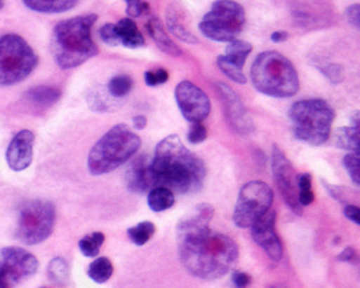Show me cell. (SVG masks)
Masks as SVG:
<instances>
[{"label": "cell", "mask_w": 360, "mask_h": 288, "mask_svg": "<svg viewBox=\"0 0 360 288\" xmlns=\"http://www.w3.org/2000/svg\"><path fill=\"white\" fill-rule=\"evenodd\" d=\"M212 218L213 207L201 203L178 225V247L183 267L190 275L208 281L227 275L239 256L232 238L209 228Z\"/></svg>", "instance_id": "obj_1"}, {"label": "cell", "mask_w": 360, "mask_h": 288, "mask_svg": "<svg viewBox=\"0 0 360 288\" xmlns=\"http://www.w3.org/2000/svg\"><path fill=\"white\" fill-rule=\"evenodd\" d=\"M149 176L152 189L168 188L173 193H193L201 191L205 177V163L193 154L179 136L163 139L150 159Z\"/></svg>", "instance_id": "obj_2"}, {"label": "cell", "mask_w": 360, "mask_h": 288, "mask_svg": "<svg viewBox=\"0 0 360 288\" xmlns=\"http://www.w3.org/2000/svg\"><path fill=\"white\" fill-rule=\"evenodd\" d=\"M97 19L95 13H88L62 20L55 26L51 48L60 68H76L98 55V46L91 35Z\"/></svg>", "instance_id": "obj_3"}, {"label": "cell", "mask_w": 360, "mask_h": 288, "mask_svg": "<svg viewBox=\"0 0 360 288\" xmlns=\"http://www.w3.org/2000/svg\"><path fill=\"white\" fill-rule=\"evenodd\" d=\"M251 83L257 91L275 98H288L298 92L300 80L293 62L280 52L265 50L251 67Z\"/></svg>", "instance_id": "obj_4"}, {"label": "cell", "mask_w": 360, "mask_h": 288, "mask_svg": "<svg viewBox=\"0 0 360 288\" xmlns=\"http://www.w3.org/2000/svg\"><path fill=\"white\" fill-rule=\"evenodd\" d=\"M142 146V139L126 125L117 124L94 144L88 154V170L94 176L113 172L126 165Z\"/></svg>", "instance_id": "obj_5"}, {"label": "cell", "mask_w": 360, "mask_h": 288, "mask_svg": "<svg viewBox=\"0 0 360 288\" xmlns=\"http://www.w3.org/2000/svg\"><path fill=\"white\" fill-rule=\"evenodd\" d=\"M294 136L312 146L324 144L331 133L335 111L324 100H301L290 110Z\"/></svg>", "instance_id": "obj_6"}, {"label": "cell", "mask_w": 360, "mask_h": 288, "mask_svg": "<svg viewBox=\"0 0 360 288\" xmlns=\"http://www.w3.org/2000/svg\"><path fill=\"white\" fill-rule=\"evenodd\" d=\"M39 58L32 46L16 34L0 36V87H9L25 81Z\"/></svg>", "instance_id": "obj_7"}, {"label": "cell", "mask_w": 360, "mask_h": 288, "mask_svg": "<svg viewBox=\"0 0 360 288\" xmlns=\"http://www.w3.org/2000/svg\"><path fill=\"white\" fill-rule=\"evenodd\" d=\"M57 221L55 206L42 199L27 200L20 206L16 240L25 245H38L49 238Z\"/></svg>", "instance_id": "obj_8"}, {"label": "cell", "mask_w": 360, "mask_h": 288, "mask_svg": "<svg viewBox=\"0 0 360 288\" xmlns=\"http://www.w3.org/2000/svg\"><path fill=\"white\" fill-rule=\"evenodd\" d=\"M245 20V11L239 4L234 0H216L199 23V29L211 41L229 43L238 39Z\"/></svg>", "instance_id": "obj_9"}, {"label": "cell", "mask_w": 360, "mask_h": 288, "mask_svg": "<svg viewBox=\"0 0 360 288\" xmlns=\"http://www.w3.org/2000/svg\"><path fill=\"white\" fill-rule=\"evenodd\" d=\"M274 202L272 189L261 180L248 181L241 188L234 209V222L238 228H249L265 215Z\"/></svg>", "instance_id": "obj_10"}, {"label": "cell", "mask_w": 360, "mask_h": 288, "mask_svg": "<svg viewBox=\"0 0 360 288\" xmlns=\"http://www.w3.org/2000/svg\"><path fill=\"white\" fill-rule=\"evenodd\" d=\"M39 263L34 254L20 247L0 249V288H15L29 277L35 275Z\"/></svg>", "instance_id": "obj_11"}, {"label": "cell", "mask_w": 360, "mask_h": 288, "mask_svg": "<svg viewBox=\"0 0 360 288\" xmlns=\"http://www.w3.org/2000/svg\"><path fill=\"white\" fill-rule=\"evenodd\" d=\"M272 174L284 202L294 214L301 215L302 207L298 203L297 173L279 146H272Z\"/></svg>", "instance_id": "obj_12"}, {"label": "cell", "mask_w": 360, "mask_h": 288, "mask_svg": "<svg viewBox=\"0 0 360 288\" xmlns=\"http://www.w3.org/2000/svg\"><path fill=\"white\" fill-rule=\"evenodd\" d=\"M176 102L182 116L192 124L202 123L211 113V100L198 85L182 81L175 90Z\"/></svg>", "instance_id": "obj_13"}, {"label": "cell", "mask_w": 360, "mask_h": 288, "mask_svg": "<svg viewBox=\"0 0 360 288\" xmlns=\"http://www.w3.org/2000/svg\"><path fill=\"white\" fill-rule=\"evenodd\" d=\"M275 212L269 211L257 219L251 226L253 240L267 252L274 263H280L284 255L283 242L275 231Z\"/></svg>", "instance_id": "obj_14"}, {"label": "cell", "mask_w": 360, "mask_h": 288, "mask_svg": "<svg viewBox=\"0 0 360 288\" xmlns=\"http://www.w3.org/2000/svg\"><path fill=\"white\" fill-rule=\"evenodd\" d=\"M215 88L219 94L220 101H222L227 120L235 132L241 135L253 132V120L248 116L238 94L224 83H216Z\"/></svg>", "instance_id": "obj_15"}, {"label": "cell", "mask_w": 360, "mask_h": 288, "mask_svg": "<svg viewBox=\"0 0 360 288\" xmlns=\"http://www.w3.org/2000/svg\"><path fill=\"white\" fill-rule=\"evenodd\" d=\"M35 135L31 130H20L13 136L6 150V163L13 172L29 167L34 160Z\"/></svg>", "instance_id": "obj_16"}, {"label": "cell", "mask_w": 360, "mask_h": 288, "mask_svg": "<svg viewBox=\"0 0 360 288\" xmlns=\"http://www.w3.org/2000/svg\"><path fill=\"white\" fill-rule=\"evenodd\" d=\"M149 165L150 157L146 154L135 157L131 162L126 173V186L128 188V191L135 193H145L147 191H152Z\"/></svg>", "instance_id": "obj_17"}, {"label": "cell", "mask_w": 360, "mask_h": 288, "mask_svg": "<svg viewBox=\"0 0 360 288\" xmlns=\"http://www.w3.org/2000/svg\"><path fill=\"white\" fill-rule=\"evenodd\" d=\"M146 29L160 50L171 57H182V49L166 34L163 25L157 18H150L146 23Z\"/></svg>", "instance_id": "obj_18"}, {"label": "cell", "mask_w": 360, "mask_h": 288, "mask_svg": "<svg viewBox=\"0 0 360 288\" xmlns=\"http://www.w3.org/2000/svg\"><path fill=\"white\" fill-rule=\"evenodd\" d=\"M116 29H117V36H119L120 45L130 48V49H137V48H142L146 45V39H145L143 34L138 31L137 25L134 23L133 19H130V18L121 19L116 25Z\"/></svg>", "instance_id": "obj_19"}, {"label": "cell", "mask_w": 360, "mask_h": 288, "mask_svg": "<svg viewBox=\"0 0 360 288\" xmlns=\"http://www.w3.org/2000/svg\"><path fill=\"white\" fill-rule=\"evenodd\" d=\"M23 4L39 13H64L74 9L78 0H23Z\"/></svg>", "instance_id": "obj_20"}, {"label": "cell", "mask_w": 360, "mask_h": 288, "mask_svg": "<svg viewBox=\"0 0 360 288\" xmlns=\"http://www.w3.org/2000/svg\"><path fill=\"white\" fill-rule=\"evenodd\" d=\"M26 97L36 109H49L55 102H58L61 98V91L55 87L39 85L27 91Z\"/></svg>", "instance_id": "obj_21"}, {"label": "cell", "mask_w": 360, "mask_h": 288, "mask_svg": "<svg viewBox=\"0 0 360 288\" xmlns=\"http://www.w3.org/2000/svg\"><path fill=\"white\" fill-rule=\"evenodd\" d=\"M251 52H253V45L251 43L246 42V41H242V39H235V41L229 42V45L225 49V54L222 57L229 64L242 69L245 62H246L248 55L251 54Z\"/></svg>", "instance_id": "obj_22"}, {"label": "cell", "mask_w": 360, "mask_h": 288, "mask_svg": "<svg viewBox=\"0 0 360 288\" xmlns=\"http://www.w3.org/2000/svg\"><path fill=\"white\" fill-rule=\"evenodd\" d=\"M147 203L153 212L168 211L175 205V193L168 188H153L149 191Z\"/></svg>", "instance_id": "obj_23"}, {"label": "cell", "mask_w": 360, "mask_h": 288, "mask_svg": "<svg viewBox=\"0 0 360 288\" xmlns=\"http://www.w3.org/2000/svg\"><path fill=\"white\" fill-rule=\"evenodd\" d=\"M360 127L359 125H350L339 128L336 133V144L340 149L349 150L353 154L360 156Z\"/></svg>", "instance_id": "obj_24"}, {"label": "cell", "mask_w": 360, "mask_h": 288, "mask_svg": "<svg viewBox=\"0 0 360 288\" xmlns=\"http://www.w3.org/2000/svg\"><path fill=\"white\" fill-rule=\"evenodd\" d=\"M113 273H114L113 263L107 256H98L97 259H94L87 271L88 277L97 284L107 282L109 278H112Z\"/></svg>", "instance_id": "obj_25"}, {"label": "cell", "mask_w": 360, "mask_h": 288, "mask_svg": "<svg viewBox=\"0 0 360 288\" xmlns=\"http://www.w3.org/2000/svg\"><path fill=\"white\" fill-rule=\"evenodd\" d=\"M154 232H156L154 224L150 222V221H145V222L137 224L135 226L128 228L127 235H128L130 241H131L134 245L143 247L145 244H147V242L152 240Z\"/></svg>", "instance_id": "obj_26"}, {"label": "cell", "mask_w": 360, "mask_h": 288, "mask_svg": "<svg viewBox=\"0 0 360 288\" xmlns=\"http://www.w3.org/2000/svg\"><path fill=\"white\" fill-rule=\"evenodd\" d=\"M168 28L176 38L182 39L186 43H199V39L186 28L175 11L168 12Z\"/></svg>", "instance_id": "obj_27"}, {"label": "cell", "mask_w": 360, "mask_h": 288, "mask_svg": "<svg viewBox=\"0 0 360 288\" xmlns=\"http://www.w3.org/2000/svg\"><path fill=\"white\" fill-rule=\"evenodd\" d=\"M48 278L53 282V284H58V285H65L69 280V267L68 263L61 258L57 256L53 258L49 266H48Z\"/></svg>", "instance_id": "obj_28"}, {"label": "cell", "mask_w": 360, "mask_h": 288, "mask_svg": "<svg viewBox=\"0 0 360 288\" xmlns=\"http://www.w3.org/2000/svg\"><path fill=\"white\" fill-rule=\"evenodd\" d=\"M104 241H105V237L102 232H93L90 235H86V237L78 242V247L82 255L94 258V256H98L100 248L104 244Z\"/></svg>", "instance_id": "obj_29"}, {"label": "cell", "mask_w": 360, "mask_h": 288, "mask_svg": "<svg viewBox=\"0 0 360 288\" xmlns=\"http://www.w3.org/2000/svg\"><path fill=\"white\" fill-rule=\"evenodd\" d=\"M133 88V80L128 75H117L108 83V92L116 98L126 97Z\"/></svg>", "instance_id": "obj_30"}, {"label": "cell", "mask_w": 360, "mask_h": 288, "mask_svg": "<svg viewBox=\"0 0 360 288\" xmlns=\"http://www.w3.org/2000/svg\"><path fill=\"white\" fill-rule=\"evenodd\" d=\"M216 65H218V68L222 71L229 80H232L234 83H236V84H246V76L244 75V72H242V69H239V68H236L235 65H232V64H229L222 55H219L218 58H216Z\"/></svg>", "instance_id": "obj_31"}, {"label": "cell", "mask_w": 360, "mask_h": 288, "mask_svg": "<svg viewBox=\"0 0 360 288\" xmlns=\"http://www.w3.org/2000/svg\"><path fill=\"white\" fill-rule=\"evenodd\" d=\"M343 166L347 170L350 179L353 180V183L356 186L360 185V156L359 154H353V153H347L343 157Z\"/></svg>", "instance_id": "obj_32"}, {"label": "cell", "mask_w": 360, "mask_h": 288, "mask_svg": "<svg viewBox=\"0 0 360 288\" xmlns=\"http://www.w3.org/2000/svg\"><path fill=\"white\" fill-rule=\"evenodd\" d=\"M320 71L323 72V75L327 78V80L335 85L340 84L345 78L343 68L339 64H327L326 67H321Z\"/></svg>", "instance_id": "obj_33"}, {"label": "cell", "mask_w": 360, "mask_h": 288, "mask_svg": "<svg viewBox=\"0 0 360 288\" xmlns=\"http://www.w3.org/2000/svg\"><path fill=\"white\" fill-rule=\"evenodd\" d=\"M168 80H169V72L163 68H159L156 71H147L145 74V81L149 87L161 85L164 83H168Z\"/></svg>", "instance_id": "obj_34"}, {"label": "cell", "mask_w": 360, "mask_h": 288, "mask_svg": "<svg viewBox=\"0 0 360 288\" xmlns=\"http://www.w3.org/2000/svg\"><path fill=\"white\" fill-rule=\"evenodd\" d=\"M100 38L108 46H119L120 45L116 25H113V23H105L102 26V28L100 29Z\"/></svg>", "instance_id": "obj_35"}, {"label": "cell", "mask_w": 360, "mask_h": 288, "mask_svg": "<svg viewBox=\"0 0 360 288\" xmlns=\"http://www.w3.org/2000/svg\"><path fill=\"white\" fill-rule=\"evenodd\" d=\"M208 137V130L202 123H195L192 124L189 133H187V140L192 144H201L202 142H205Z\"/></svg>", "instance_id": "obj_36"}, {"label": "cell", "mask_w": 360, "mask_h": 288, "mask_svg": "<svg viewBox=\"0 0 360 288\" xmlns=\"http://www.w3.org/2000/svg\"><path fill=\"white\" fill-rule=\"evenodd\" d=\"M127 4V15L131 18L142 16L145 12H149V5L143 0H124Z\"/></svg>", "instance_id": "obj_37"}, {"label": "cell", "mask_w": 360, "mask_h": 288, "mask_svg": "<svg viewBox=\"0 0 360 288\" xmlns=\"http://www.w3.org/2000/svg\"><path fill=\"white\" fill-rule=\"evenodd\" d=\"M346 18H347V20L352 26H354L356 29H359V23H360V6H359V4L350 5L346 9Z\"/></svg>", "instance_id": "obj_38"}, {"label": "cell", "mask_w": 360, "mask_h": 288, "mask_svg": "<svg viewBox=\"0 0 360 288\" xmlns=\"http://www.w3.org/2000/svg\"><path fill=\"white\" fill-rule=\"evenodd\" d=\"M232 282L236 288H248L249 284H251V277H249L246 273L235 271L232 274Z\"/></svg>", "instance_id": "obj_39"}, {"label": "cell", "mask_w": 360, "mask_h": 288, "mask_svg": "<svg viewBox=\"0 0 360 288\" xmlns=\"http://www.w3.org/2000/svg\"><path fill=\"white\" fill-rule=\"evenodd\" d=\"M339 261H342V263H349L352 266H357V252L354 248L352 247H347L343 249V252L338 256Z\"/></svg>", "instance_id": "obj_40"}, {"label": "cell", "mask_w": 360, "mask_h": 288, "mask_svg": "<svg viewBox=\"0 0 360 288\" xmlns=\"http://www.w3.org/2000/svg\"><path fill=\"white\" fill-rule=\"evenodd\" d=\"M345 217L356 225H360V209L354 205H346L343 209Z\"/></svg>", "instance_id": "obj_41"}, {"label": "cell", "mask_w": 360, "mask_h": 288, "mask_svg": "<svg viewBox=\"0 0 360 288\" xmlns=\"http://www.w3.org/2000/svg\"><path fill=\"white\" fill-rule=\"evenodd\" d=\"M297 188L300 191H312V176L309 173H302L297 176Z\"/></svg>", "instance_id": "obj_42"}, {"label": "cell", "mask_w": 360, "mask_h": 288, "mask_svg": "<svg viewBox=\"0 0 360 288\" xmlns=\"http://www.w3.org/2000/svg\"><path fill=\"white\" fill-rule=\"evenodd\" d=\"M314 202V193L313 189L312 191H300L298 192V203L300 206H309Z\"/></svg>", "instance_id": "obj_43"}, {"label": "cell", "mask_w": 360, "mask_h": 288, "mask_svg": "<svg viewBox=\"0 0 360 288\" xmlns=\"http://www.w3.org/2000/svg\"><path fill=\"white\" fill-rule=\"evenodd\" d=\"M324 185H326L327 192H328L331 196H333L335 199H338L339 202H346V200H347L339 186H331V185H327V183H324Z\"/></svg>", "instance_id": "obj_44"}, {"label": "cell", "mask_w": 360, "mask_h": 288, "mask_svg": "<svg viewBox=\"0 0 360 288\" xmlns=\"http://www.w3.org/2000/svg\"><path fill=\"white\" fill-rule=\"evenodd\" d=\"M288 39V34L284 32V31H276L271 35V41L272 42H276V43H281V42H286Z\"/></svg>", "instance_id": "obj_45"}, {"label": "cell", "mask_w": 360, "mask_h": 288, "mask_svg": "<svg viewBox=\"0 0 360 288\" xmlns=\"http://www.w3.org/2000/svg\"><path fill=\"white\" fill-rule=\"evenodd\" d=\"M133 123H134L135 130H143L147 125V118L145 116H135Z\"/></svg>", "instance_id": "obj_46"}, {"label": "cell", "mask_w": 360, "mask_h": 288, "mask_svg": "<svg viewBox=\"0 0 360 288\" xmlns=\"http://www.w3.org/2000/svg\"><path fill=\"white\" fill-rule=\"evenodd\" d=\"M4 8V0H0V9Z\"/></svg>", "instance_id": "obj_47"}]
</instances>
